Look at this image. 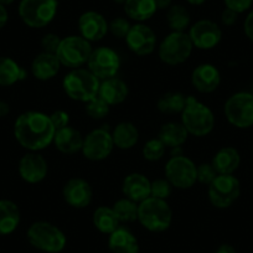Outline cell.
<instances>
[{"label":"cell","instance_id":"cell-1","mask_svg":"<svg viewBox=\"0 0 253 253\" xmlns=\"http://www.w3.org/2000/svg\"><path fill=\"white\" fill-rule=\"evenodd\" d=\"M56 129L50 117L42 112L29 111L14 123V135L19 144L30 152H39L53 143Z\"/></svg>","mask_w":253,"mask_h":253},{"label":"cell","instance_id":"cell-2","mask_svg":"<svg viewBox=\"0 0 253 253\" xmlns=\"http://www.w3.org/2000/svg\"><path fill=\"white\" fill-rule=\"evenodd\" d=\"M181 123L187 133L195 137L210 134L215 126V116L206 104L193 96L186 97V106L181 112Z\"/></svg>","mask_w":253,"mask_h":253},{"label":"cell","instance_id":"cell-3","mask_svg":"<svg viewBox=\"0 0 253 253\" xmlns=\"http://www.w3.org/2000/svg\"><path fill=\"white\" fill-rule=\"evenodd\" d=\"M101 81L88 69L71 70L63 77V91L71 99L87 103L98 96Z\"/></svg>","mask_w":253,"mask_h":253},{"label":"cell","instance_id":"cell-4","mask_svg":"<svg viewBox=\"0 0 253 253\" xmlns=\"http://www.w3.org/2000/svg\"><path fill=\"white\" fill-rule=\"evenodd\" d=\"M138 221L150 232H164L172 222V211L167 200L150 196L138 204Z\"/></svg>","mask_w":253,"mask_h":253},{"label":"cell","instance_id":"cell-5","mask_svg":"<svg viewBox=\"0 0 253 253\" xmlns=\"http://www.w3.org/2000/svg\"><path fill=\"white\" fill-rule=\"evenodd\" d=\"M28 240L33 247L46 253H60L65 250L67 238L65 233L47 221H38L29 227Z\"/></svg>","mask_w":253,"mask_h":253},{"label":"cell","instance_id":"cell-6","mask_svg":"<svg viewBox=\"0 0 253 253\" xmlns=\"http://www.w3.org/2000/svg\"><path fill=\"white\" fill-rule=\"evenodd\" d=\"M92 46L89 41L81 35H70L61 40L60 46L56 51L61 66L75 70L80 69L88 62L92 53Z\"/></svg>","mask_w":253,"mask_h":253},{"label":"cell","instance_id":"cell-7","mask_svg":"<svg viewBox=\"0 0 253 253\" xmlns=\"http://www.w3.org/2000/svg\"><path fill=\"white\" fill-rule=\"evenodd\" d=\"M57 6V0H21L19 16L29 28H45L55 19Z\"/></svg>","mask_w":253,"mask_h":253},{"label":"cell","instance_id":"cell-8","mask_svg":"<svg viewBox=\"0 0 253 253\" xmlns=\"http://www.w3.org/2000/svg\"><path fill=\"white\" fill-rule=\"evenodd\" d=\"M194 45L189 34L185 31H172L160 42L159 58L169 66L181 65L193 52Z\"/></svg>","mask_w":253,"mask_h":253},{"label":"cell","instance_id":"cell-9","mask_svg":"<svg viewBox=\"0 0 253 253\" xmlns=\"http://www.w3.org/2000/svg\"><path fill=\"white\" fill-rule=\"evenodd\" d=\"M165 176L172 187L190 189L198 181L196 165L185 155H172L165 165Z\"/></svg>","mask_w":253,"mask_h":253},{"label":"cell","instance_id":"cell-10","mask_svg":"<svg viewBox=\"0 0 253 253\" xmlns=\"http://www.w3.org/2000/svg\"><path fill=\"white\" fill-rule=\"evenodd\" d=\"M225 116L232 126L245 129L253 126V94L237 92L225 103Z\"/></svg>","mask_w":253,"mask_h":253},{"label":"cell","instance_id":"cell-11","mask_svg":"<svg viewBox=\"0 0 253 253\" xmlns=\"http://www.w3.org/2000/svg\"><path fill=\"white\" fill-rule=\"evenodd\" d=\"M209 200L216 209H228L241 194V184L233 174H218L209 185Z\"/></svg>","mask_w":253,"mask_h":253},{"label":"cell","instance_id":"cell-12","mask_svg":"<svg viewBox=\"0 0 253 253\" xmlns=\"http://www.w3.org/2000/svg\"><path fill=\"white\" fill-rule=\"evenodd\" d=\"M87 66L99 81H103L111 77H116L121 67V58L113 48L99 46L92 50Z\"/></svg>","mask_w":253,"mask_h":253},{"label":"cell","instance_id":"cell-13","mask_svg":"<svg viewBox=\"0 0 253 253\" xmlns=\"http://www.w3.org/2000/svg\"><path fill=\"white\" fill-rule=\"evenodd\" d=\"M114 148L112 133H109L106 128H97L91 130L84 138L82 150L84 158L92 162H101L107 159L111 155Z\"/></svg>","mask_w":253,"mask_h":253},{"label":"cell","instance_id":"cell-14","mask_svg":"<svg viewBox=\"0 0 253 253\" xmlns=\"http://www.w3.org/2000/svg\"><path fill=\"white\" fill-rule=\"evenodd\" d=\"M189 36L194 47L199 50H211L220 43L222 31L220 26L212 20L203 19L190 28Z\"/></svg>","mask_w":253,"mask_h":253},{"label":"cell","instance_id":"cell-15","mask_svg":"<svg viewBox=\"0 0 253 253\" xmlns=\"http://www.w3.org/2000/svg\"><path fill=\"white\" fill-rule=\"evenodd\" d=\"M126 42L132 52L138 56L150 55L157 46V35L152 28L143 23L132 25L126 36Z\"/></svg>","mask_w":253,"mask_h":253},{"label":"cell","instance_id":"cell-16","mask_svg":"<svg viewBox=\"0 0 253 253\" xmlns=\"http://www.w3.org/2000/svg\"><path fill=\"white\" fill-rule=\"evenodd\" d=\"M19 175L29 184H38L47 176V162L38 152H30L24 155L18 165Z\"/></svg>","mask_w":253,"mask_h":253},{"label":"cell","instance_id":"cell-17","mask_svg":"<svg viewBox=\"0 0 253 253\" xmlns=\"http://www.w3.org/2000/svg\"><path fill=\"white\" fill-rule=\"evenodd\" d=\"M63 200L71 208L84 209L91 204L93 191L88 182L81 177L70 179L62 189Z\"/></svg>","mask_w":253,"mask_h":253},{"label":"cell","instance_id":"cell-18","mask_svg":"<svg viewBox=\"0 0 253 253\" xmlns=\"http://www.w3.org/2000/svg\"><path fill=\"white\" fill-rule=\"evenodd\" d=\"M80 35L89 42L102 40L108 33V23L102 14L86 11L79 18Z\"/></svg>","mask_w":253,"mask_h":253},{"label":"cell","instance_id":"cell-19","mask_svg":"<svg viewBox=\"0 0 253 253\" xmlns=\"http://www.w3.org/2000/svg\"><path fill=\"white\" fill-rule=\"evenodd\" d=\"M191 84L200 93H211L220 86V71L211 63H201L191 74Z\"/></svg>","mask_w":253,"mask_h":253},{"label":"cell","instance_id":"cell-20","mask_svg":"<svg viewBox=\"0 0 253 253\" xmlns=\"http://www.w3.org/2000/svg\"><path fill=\"white\" fill-rule=\"evenodd\" d=\"M152 181L140 172H132L126 175L122 184V191L124 196L134 203L139 204L150 198Z\"/></svg>","mask_w":253,"mask_h":253},{"label":"cell","instance_id":"cell-21","mask_svg":"<svg viewBox=\"0 0 253 253\" xmlns=\"http://www.w3.org/2000/svg\"><path fill=\"white\" fill-rule=\"evenodd\" d=\"M61 63L55 53L41 52L31 63V72L39 81H48L58 74Z\"/></svg>","mask_w":253,"mask_h":253},{"label":"cell","instance_id":"cell-22","mask_svg":"<svg viewBox=\"0 0 253 253\" xmlns=\"http://www.w3.org/2000/svg\"><path fill=\"white\" fill-rule=\"evenodd\" d=\"M53 144L58 152L63 154H75L82 150L84 137L77 129L67 126L65 128L57 129L53 137Z\"/></svg>","mask_w":253,"mask_h":253},{"label":"cell","instance_id":"cell-23","mask_svg":"<svg viewBox=\"0 0 253 253\" xmlns=\"http://www.w3.org/2000/svg\"><path fill=\"white\" fill-rule=\"evenodd\" d=\"M128 93H129V89L126 84L118 77L103 80L98 91V96L104 99L109 106L123 103L128 97Z\"/></svg>","mask_w":253,"mask_h":253},{"label":"cell","instance_id":"cell-24","mask_svg":"<svg viewBox=\"0 0 253 253\" xmlns=\"http://www.w3.org/2000/svg\"><path fill=\"white\" fill-rule=\"evenodd\" d=\"M108 247L112 253H139V243L135 236L122 226L109 235Z\"/></svg>","mask_w":253,"mask_h":253},{"label":"cell","instance_id":"cell-25","mask_svg":"<svg viewBox=\"0 0 253 253\" xmlns=\"http://www.w3.org/2000/svg\"><path fill=\"white\" fill-rule=\"evenodd\" d=\"M211 164L217 174L231 175L238 169L241 164V157L237 149L232 147H225L218 150L213 157Z\"/></svg>","mask_w":253,"mask_h":253},{"label":"cell","instance_id":"cell-26","mask_svg":"<svg viewBox=\"0 0 253 253\" xmlns=\"http://www.w3.org/2000/svg\"><path fill=\"white\" fill-rule=\"evenodd\" d=\"M114 147L122 150L132 149L139 140V130L137 126L130 122H122L117 124L112 132Z\"/></svg>","mask_w":253,"mask_h":253},{"label":"cell","instance_id":"cell-27","mask_svg":"<svg viewBox=\"0 0 253 253\" xmlns=\"http://www.w3.org/2000/svg\"><path fill=\"white\" fill-rule=\"evenodd\" d=\"M20 223V210L14 201L0 200V236L13 233Z\"/></svg>","mask_w":253,"mask_h":253},{"label":"cell","instance_id":"cell-28","mask_svg":"<svg viewBox=\"0 0 253 253\" xmlns=\"http://www.w3.org/2000/svg\"><path fill=\"white\" fill-rule=\"evenodd\" d=\"M187 137L189 133L185 129V126H182V123H176V122L163 124L158 134V139L162 140L165 147L170 148L181 147L187 140Z\"/></svg>","mask_w":253,"mask_h":253},{"label":"cell","instance_id":"cell-29","mask_svg":"<svg viewBox=\"0 0 253 253\" xmlns=\"http://www.w3.org/2000/svg\"><path fill=\"white\" fill-rule=\"evenodd\" d=\"M155 0H126L124 3V11L132 20L147 21L157 13Z\"/></svg>","mask_w":253,"mask_h":253},{"label":"cell","instance_id":"cell-30","mask_svg":"<svg viewBox=\"0 0 253 253\" xmlns=\"http://www.w3.org/2000/svg\"><path fill=\"white\" fill-rule=\"evenodd\" d=\"M93 225L99 232L111 235L121 226V221L117 217L113 209L108 206H99L93 212Z\"/></svg>","mask_w":253,"mask_h":253},{"label":"cell","instance_id":"cell-31","mask_svg":"<svg viewBox=\"0 0 253 253\" xmlns=\"http://www.w3.org/2000/svg\"><path fill=\"white\" fill-rule=\"evenodd\" d=\"M26 77L25 70L10 57H0V86H11Z\"/></svg>","mask_w":253,"mask_h":253},{"label":"cell","instance_id":"cell-32","mask_svg":"<svg viewBox=\"0 0 253 253\" xmlns=\"http://www.w3.org/2000/svg\"><path fill=\"white\" fill-rule=\"evenodd\" d=\"M186 106V97L179 92L163 94L158 101V109L164 114L181 113Z\"/></svg>","mask_w":253,"mask_h":253},{"label":"cell","instance_id":"cell-33","mask_svg":"<svg viewBox=\"0 0 253 253\" xmlns=\"http://www.w3.org/2000/svg\"><path fill=\"white\" fill-rule=\"evenodd\" d=\"M167 21L172 31H185V29L190 25L191 18L185 6L171 5L168 9Z\"/></svg>","mask_w":253,"mask_h":253},{"label":"cell","instance_id":"cell-34","mask_svg":"<svg viewBox=\"0 0 253 253\" xmlns=\"http://www.w3.org/2000/svg\"><path fill=\"white\" fill-rule=\"evenodd\" d=\"M112 209L121 222H134L138 220V204L129 199H119Z\"/></svg>","mask_w":253,"mask_h":253},{"label":"cell","instance_id":"cell-35","mask_svg":"<svg viewBox=\"0 0 253 253\" xmlns=\"http://www.w3.org/2000/svg\"><path fill=\"white\" fill-rule=\"evenodd\" d=\"M165 148L167 147L158 138L149 139L143 147V157L148 162H157L164 157Z\"/></svg>","mask_w":253,"mask_h":253},{"label":"cell","instance_id":"cell-36","mask_svg":"<svg viewBox=\"0 0 253 253\" xmlns=\"http://www.w3.org/2000/svg\"><path fill=\"white\" fill-rule=\"evenodd\" d=\"M109 104L97 96L86 103V112L92 119H102L109 113Z\"/></svg>","mask_w":253,"mask_h":253},{"label":"cell","instance_id":"cell-37","mask_svg":"<svg viewBox=\"0 0 253 253\" xmlns=\"http://www.w3.org/2000/svg\"><path fill=\"white\" fill-rule=\"evenodd\" d=\"M171 184L167 179L154 180L150 186V196L160 200H167L171 194Z\"/></svg>","mask_w":253,"mask_h":253},{"label":"cell","instance_id":"cell-38","mask_svg":"<svg viewBox=\"0 0 253 253\" xmlns=\"http://www.w3.org/2000/svg\"><path fill=\"white\" fill-rule=\"evenodd\" d=\"M196 175H198L199 182L209 186L216 179L218 174L211 163H203L199 167H196Z\"/></svg>","mask_w":253,"mask_h":253},{"label":"cell","instance_id":"cell-39","mask_svg":"<svg viewBox=\"0 0 253 253\" xmlns=\"http://www.w3.org/2000/svg\"><path fill=\"white\" fill-rule=\"evenodd\" d=\"M130 28H132V25L129 24V21L124 18H116L108 24V30L111 31L114 38L118 39H126Z\"/></svg>","mask_w":253,"mask_h":253},{"label":"cell","instance_id":"cell-40","mask_svg":"<svg viewBox=\"0 0 253 253\" xmlns=\"http://www.w3.org/2000/svg\"><path fill=\"white\" fill-rule=\"evenodd\" d=\"M61 40L62 39L58 35H56V34H46L42 38V40H41V47H42L43 52L55 53L56 55V51H57L58 46H60Z\"/></svg>","mask_w":253,"mask_h":253},{"label":"cell","instance_id":"cell-41","mask_svg":"<svg viewBox=\"0 0 253 253\" xmlns=\"http://www.w3.org/2000/svg\"><path fill=\"white\" fill-rule=\"evenodd\" d=\"M50 121L52 123V126H55V129H61V128H65V126H69V122H70V116L67 112L65 111H55L53 113H51L50 116Z\"/></svg>","mask_w":253,"mask_h":253},{"label":"cell","instance_id":"cell-42","mask_svg":"<svg viewBox=\"0 0 253 253\" xmlns=\"http://www.w3.org/2000/svg\"><path fill=\"white\" fill-rule=\"evenodd\" d=\"M253 0H225V5L227 9L236 11L237 14L245 13L252 6Z\"/></svg>","mask_w":253,"mask_h":253},{"label":"cell","instance_id":"cell-43","mask_svg":"<svg viewBox=\"0 0 253 253\" xmlns=\"http://www.w3.org/2000/svg\"><path fill=\"white\" fill-rule=\"evenodd\" d=\"M237 16H238V14L236 13V11L226 8L225 10L222 11V14H221V21H222L223 25L232 26L233 24L237 21Z\"/></svg>","mask_w":253,"mask_h":253},{"label":"cell","instance_id":"cell-44","mask_svg":"<svg viewBox=\"0 0 253 253\" xmlns=\"http://www.w3.org/2000/svg\"><path fill=\"white\" fill-rule=\"evenodd\" d=\"M243 28H245L246 36H247L251 41H253V10L251 11L247 15V18H246Z\"/></svg>","mask_w":253,"mask_h":253},{"label":"cell","instance_id":"cell-45","mask_svg":"<svg viewBox=\"0 0 253 253\" xmlns=\"http://www.w3.org/2000/svg\"><path fill=\"white\" fill-rule=\"evenodd\" d=\"M8 20H9L8 10H6L5 6L0 4V29H3L4 26L6 25Z\"/></svg>","mask_w":253,"mask_h":253},{"label":"cell","instance_id":"cell-46","mask_svg":"<svg viewBox=\"0 0 253 253\" xmlns=\"http://www.w3.org/2000/svg\"><path fill=\"white\" fill-rule=\"evenodd\" d=\"M171 0H155V5L158 10H167L171 6Z\"/></svg>","mask_w":253,"mask_h":253},{"label":"cell","instance_id":"cell-47","mask_svg":"<svg viewBox=\"0 0 253 253\" xmlns=\"http://www.w3.org/2000/svg\"><path fill=\"white\" fill-rule=\"evenodd\" d=\"M216 253H237L236 248L231 245H221L220 247L216 250Z\"/></svg>","mask_w":253,"mask_h":253},{"label":"cell","instance_id":"cell-48","mask_svg":"<svg viewBox=\"0 0 253 253\" xmlns=\"http://www.w3.org/2000/svg\"><path fill=\"white\" fill-rule=\"evenodd\" d=\"M9 111H10L9 104L4 101H0V118H1V117H5L6 114L9 113Z\"/></svg>","mask_w":253,"mask_h":253},{"label":"cell","instance_id":"cell-49","mask_svg":"<svg viewBox=\"0 0 253 253\" xmlns=\"http://www.w3.org/2000/svg\"><path fill=\"white\" fill-rule=\"evenodd\" d=\"M187 3L191 4V5H201L206 1V0H186Z\"/></svg>","mask_w":253,"mask_h":253},{"label":"cell","instance_id":"cell-50","mask_svg":"<svg viewBox=\"0 0 253 253\" xmlns=\"http://www.w3.org/2000/svg\"><path fill=\"white\" fill-rule=\"evenodd\" d=\"M14 1H15V0H0V4L4 6H8L10 5V4H13Z\"/></svg>","mask_w":253,"mask_h":253},{"label":"cell","instance_id":"cell-51","mask_svg":"<svg viewBox=\"0 0 253 253\" xmlns=\"http://www.w3.org/2000/svg\"><path fill=\"white\" fill-rule=\"evenodd\" d=\"M113 1L116 4H123V5H124V3H126V0H113Z\"/></svg>","mask_w":253,"mask_h":253},{"label":"cell","instance_id":"cell-52","mask_svg":"<svg viewBox=\"0 0 253 253\" xmlns=\"http://www.w3.org/2000/svg\"><path fill=\"white\" fill-rule=\"evenodd\" d=\"M252 94H253V91H252Z\"/></svg>","mask_w":253,"mask_h":253}]
</instances>
